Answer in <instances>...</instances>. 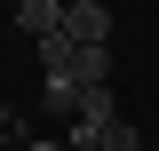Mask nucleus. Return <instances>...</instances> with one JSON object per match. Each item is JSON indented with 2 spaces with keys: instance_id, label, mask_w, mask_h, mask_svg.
<instances>
[{
  "instance_id": "1",
  "label": "nucleus",
  "mask_w": 159,
  "mask_h": 151,
  "mask_svg": "<svg viewBox=\"0 0 159 151\" xmlns=\"http://www.w3.org/2000/svg\"><path fill=\"white\" fill-rule=\"evenodd\" d=\"M64 40H72V48H111V8H103V0L64 8Z\"/></svg>"
},
{
  "instance_id": "2",
  "label": "nucleus",
  "mask_w": 159,
  "mask_h": 151,
  "mask_svg": "<svg viewBox=\"0 0 159 151\" xmlns=\"http://www.w3.org/2000/svg\"><path fill=\"white\" fill-rule=\"evenodd\" d=\"M16 24L32 40H48V32H64V0H16Z\"/></svg>"
},
{
  "instance_id": "5",
  "label": "nucleus",
  "mask_w": 159,
  "mask_h": 151,
  "mask_svg": "<svg viewBox=\"0 0 159 151\" xmlns=\"http://www.w3.org/2000/svg\"><path fill=\"white\" fill-rule=\"evenodd\" d=\"M32 151H72V143H32Z\"/></svg>"
},
{
  "instance_id": "4",
  "label": "nucleus",
  "mask_w": 159,
  "mask_h": 151,
  "mask_svg": "<svg viewBox=\"0 0 159 151\" xmlns=\"http://www.w3.org/2000/svg\"><path fill=\"white\" fill-rule=\"evenodd\" d=\"M135 143H143V135H135V127H127V119H111V127H103V135H96V151H135Z\"/></svg>"
},
{
  "instance_id": "3",
  "label": "nucleus",
  "mask_w": 159,
  "mask_h": 151,
  "mask_svg": "<svg viewBox=\"0 0 159 151\" xmlns=\"http://www.w3.org/2000/svg\"><path fill=\"white\" fill-rule=\"evenodd\" d=\"M72 80H80V95H88V88H111V48H80V56H72Z\"/></svg>"
},
{
  "instance_id": "6",
  "label": "nucleus",
  "mask_w": 159,
  "mask_h": 151,
  "mask_svg": "<svg viewBox=\"0 0 159 151\" xmlns=\"http://www.w3.org/2000/svg\"><path fill=\"white\" fill-rule=\"evenodd\" d=\"M64 8H80V0H64Z\"/></svg>"
}]
</instances>
